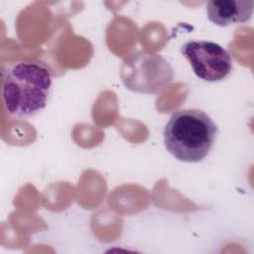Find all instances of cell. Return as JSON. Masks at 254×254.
Masks as SVG:
<instances>
[{
	"label": "cell",
	"instance_id": "5b68a950",
	"mask_svg": "<svg viewBox=\"0 0 254 254\" xmlns=\"http://www.w3.org/2000/svg\"><path fill=\"white\" fill-rule=\"evenodd\" d=\"M253 7V0H209L206 3V14L214 25L226 27L249 21Z\"/></svg>",
	"mask_w": 254,
	"mask_h": 254
},
{
	"label": "cell",
	"instance_id": "3957f363",
	"mask_svg": "<svg viewBox=\"0 0 254 254\" xmlns=\"http://www.w3.org/2000/svg\"><path fill=\"white\" fill-rule=\"evenodd\" d=\"M120 77L131 91L155 94L173 81L174 70L162 56L139 51L124 59L120 66Z\"/></svg>",
	"mask_w": 254,
	"mask_h": 254
},
{
	"label": "cell",
	"instance_id": "277c9868",
	"mask_svg": "<svg viewBox=\"0 0 254 254\" xmlns=\"http://www.w3.org/2000/svg\"><path fill=\"white\" fill-rule=\"evenodd\" d=\"M194 74L208 82L224 79L232 69V59L220 45L208 41H190L181 49Z\"/></svg>",
	"mask_w": 254,
	"mask_h": 254
},
{
	"label": "cell",
	"instance_id": "7a4b0ae2",
	"mask_svg": "<svg viewBox=\"0 0 254 254\" xmlns=\"http://www.w3.org/2000/svg\"><path fill=\"white\" fill-rule=\"evenodd\" d=\"M217 134L213 120L198 109H181L172 114L164 129L167 151L184 163L202 161L210 152Z\"/></svg>",
	"mask_w": 254,
	"mask_h": 254
},
{
	"label": "cell",
	"instance_id": "6da1fadb",
	"mask_svg": "<svg viewBox=\"0 0 254 254\" xmlns=\"http://www.w3.org/2000/svg\"><path fill=\"white\" fill-rule=\"evenodd\" d=\"M52 70L38 61H22L3 72L2 98L9 114L30 117L44 109L52 89Z\"/></svg>",
	"mask_w": 254,
	"mask_h": 254
}]
</instances>
